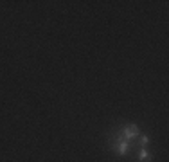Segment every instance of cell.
Masks as SVG:
<instances>
[{
	"label": "cell",
	"mask_w": 169,
	"mask_h": 162,
	"mask_svg": "<svg viewBox=\"0 0 169 162\" xmlns=\"http://www.w3.org/2000/svg\"><path fill=\"white\" fill-rule=\"evenodd\" d=\"M138 133H140V130L137 126H126V128L122 130V139L128 140V139H135Z\"/></svg>",
	"instance_id": "obj_1"
},
{
	"label": "cell",
	"mask_w": 169,
	"mask_h": 162,
	"mask_svg": "<svg viewBox=\"0 0 169 162\" xmlns=\"http://www.w3.org/2000/svg\"><path fill=\"white\" fill-rule=\"evenodd\" d=\"M128 148H130V146H128V140H124V139L121 140V142H115V150H117L119 155H126Z\"/></svg>",
	"instance_id": "obj_2"
},
{
	"label": "cell",
	"mask_w": 169,
	"mask_h": 162,
	"mask_svg": "<svg viewBox=\"0 0 169 162\" xmlns=\"http://www.w3.org/2000/svg\"><path fill=\"white\" fill-rule=\"evenodd\" d=\"M138 159H140V160H149L151 157H149L148 150H142V151H140V153H138Z\"/></svg>",
	"instance_id": "obj_3"
},
{
	"label": "cell",
	"mask_w": 169,
	"mask_h": 162,
	"mask_svg": "<svg viewBox=\"0 0 169 162\" xmlns=\"http://www.w3.org/2000/svg\"><path fill=\"white\" fill-rule=\"evenodd\" d=\"M140 142H142V146H148L149 139H148V137H146V135H144V137H142V139H140Z\"/></svg>",
	"instance_id": "obj_4"
}]
</instances>
